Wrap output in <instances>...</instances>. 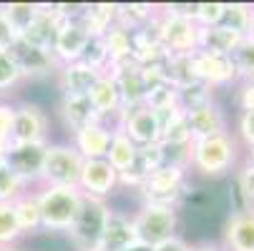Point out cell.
I'll return each mask as SVG.
<instances>
[{"mask_svg":"<svg viewBox=\"0 0 254 251\" xmlns=\"http://www.w3.org/2000/svg\"><path fill=\"white\" fill-rule=\"evenodd\" d=\"M194 5H166L156 13V35L169 55L199 50V25L191 18Z\"/></svg>","mask_w":254,"mask_h":251,"instance_id":"obj_1","label":"cell"},{"mask_svg":"<svg viewBox=\"0 0 254 251\" xmlns=\"http://www.w3.org/2000/svg\"><path fill=\"white\" fill-rule=\"evenodd\" d=\"M41 206V231L46 234H68L83 203L81 189H63V186H43L35 191Z\"/></svg>","mask_w":254,"mask_h":251,"instance_id":"obj_2","label":"cell"},{"mask_svg":"<svg viewBox=\"0 0 254 251\" xmlns=\"http://www.w3.org/2000/svg\"><path fill=\"white\" fill-rule=\"evenodd\" d=\"M237 156H239L237 153V141L227 131V133L211 136V138H204V141H194L189 168H194L204 178H222L234 168Z\"/></svg>","mask_w":254,"mask_h":251,"instance_id":"obj_3","label":"cell"},{"mask_svg":"<svg viewBox=\"0 0 254 251\" xmlns=\"http://www.w3.org/2000/svg\"><path fill=\"white\" fill-rule=\"evenodd\" d=\"M81 168H83V156L70 143H48L41 184L43 186L78 189Z\"/></svg>","mask_w":254,"mask_h":251,"instance_id":"obj_4","label":"cell"},{"mask_svg":"<svg viewBox=\"0 0 254 251\" xmlns=\"http://www.w3.org/2000/svg\"><path fill=\"white\" fill-rule=\"evenodd\" d=\"M133 226L138 234V244L156 246L176 236L179 229V211L174 206H159V203H141V208L133 213Z\"/></svg>","mask_w":254,"mask_h":251,"instance_id":"obj_5","label":"cell"},{"mask_svg":"<svg viewBox=\"0 0 254 251\" xmlns=\"http://www.w3.org/2000/svg\"><path fill=\"white\" fill-rule=\"evenodd\" d=\"M184 186H187V168L176 163H164L159 166L146 181L141 184V203H159V206H179L184 199Z\"/></svg>","mask_w":254,"mask_h":251,"instance_id":"obj_6","label":"cell"},{"mask_svg":"<svg viewBox=\"0 0 254 251\" xmlns=\"http://www.w3.org/2000/svg\"><path fill=\"white\" fill-rule=\"evenodd\" d=\"M108 213H111V208H108V203L103 199L83 196L78 219L73 221V226H70V231H68L70 246H73L76 251H96Z\"/></svg>","mask_w":254,"mask_h":251,"instance_id":"obj_7","label":"cell"},{"mask_svg":"<svg viewBox=\"0 0 254 251\" xmlns=\"http://www.w3.org/2000/svg\"><path fill=\"white\" fill-rule=\"evenodd\" d=\"M10 58L15 60L18 70H20V78L23 81H38V78H48L53 73H58V60L53 55V50L38 48V46H30L25 41H15L8 48Z\"/></svg>","mask_w":254,"mask_h":251,"instance_id":"obj_8","label":"cell"},{"mask_svg":"<svg viewBox=\"0 0 254 251\" xmlns=\"http://www.w3.org/2000/svg\"><path fill=\"white\" fill-rule=\"evenodd\" d=\"M48 143H8L5 146V166L20 178L25 186L38 184L43 173Z\"/></svg>","mask_w":254,"mask_h":251,"instance_id":"obj_9","label":"cell"},{"mask_svg":"<svg viewBox=\"0 0 254 251\" xmlns=\"http://www.w3.org/2000/svg\"><path fill=\"white\" fill-rule=\"evenodd\" d=\"M91 43V35L86 30V25L81 23V8L76 15H70L61 23L58 33H56V41H53V55L58 60V65L65 63H76L81 60L86 46Z\"/></svg>","mask_w":254,"mask_h":251,"instance_id":"obj_10","label":"cell"},{"mask_svg":"<svg viewBox=\"0 0 254 251\" xmlns=\"http://www.w3.org/2000/svg\"><path fill=\"white\" fill-rule=\"evenodd\" d=\"M10 143H48V116L41 105L35 103L15 105Z\"/></svg>","mask_w":254,"mask_h":251,"instance_id":"obj_11","label":"cell"},{"mask_svg":"<svg viewBox=\"0 0 254 251\" xmlns=\"http://www.w3.org/2000/svg\"><path fill=\"white\" fill-rule=\"evenodd\" d=\"M116 186H119V173L106 158L83 161L81 178H78V189H81L83 196H93V199H103L106 201L108 196L114 194Z\"/></svg>","mask_w":254,"mask_h":251,"instance_id":"obj_12","label":"cell"},{"mask_svg":"<svg viewBox=\"0 0 254 251\" xmlns=\"http://www.w3.org/2000/svg\"><path fill=\"white\" fill-rule=\"evenodd\" d=\"M136 146H149V143H161V126L159 118L151 108L146 105H138V108H131L126 113L119 116V126Z\"/></svg>","mask_w":254,"mask_h":251,"instance_id":"obj_13","label":"cell"},{"mask_svg":"<svg viewBox=\"0 0 254 251\" xmlns=\"http://www.w3.org/2000/svg\"><path fill=\"white\" fill-rule=\"evenodd\" d=\"M194 65H196V78L201 83H206L209 88H224V86L239 81L232 55H216V53L196 50Z\"/></svg>","mask_w":254,"mask_h":251,"instance_id":"obj_14","label":"cell"},{"mask_svg":"<svg viewBox=\"0 0 254 251\" xmlns=\"http://www.w3.org/2000/svg\"><path fill=\"white\" fill-rule=\"evenodd\" d=\"M106 73H111V78L116 81V88L121 96V113L143 105V100H146V86H143V78H141V68L133 60L111 65Z\"/></svg>","mask_w":254,"mask_h":251,"instance_id":"obj_15","label":"cell"},{"mask_svg":"<svg viewBox=\"0 0 254 251\" xmlns=\"http://www.w3.org/2000/svg\"><path fill=\"white\" fill-rule=\"evenodd\" d=\"M133 246H138V234H136L133 219L121 211H111L106 219V226H103L96 251H131Z\"/></svg>","mask_w":254,"mask_h":251,"instance_id":"obj_16","label":"cell"},{"mask_svg":"<svg viewBox=\"0 0 254 251\" xmlns=\"http://www.w3.org/2000/svg\"><path fill=\"white\" fill-rule=\"evenodd\" d=\"M164 146L161 143H149V146H138L136 149V158L133 163L119 173V186H131V189H141V184L159 168L164 166Z\"/></svg>","mask_w":254,"mask_h":251,"instance_id":"obj_17","label":"cell"},{"mask_svg":"<svg viewBox=\"0 0 254 251\" xmlns=\"http://www.w3.org/2000/svg\"><path fill=\"white\" fill-rule=\"evenodd\" d=\"M184 118H187V126H189V133H191V143L227 133V116L214 100L206 103V105H199V108L184 111Z\"/></svg>","mask_w":254,"mask_h":251,"instance_id":"obj_18","label":"cell"},{"mask_svg":"<svg viewBox=\"0 0 254 251\" xmlns=\"http://www.w3.org/2000/svg\"><path fill=\"white\" fill-rule=\"evenodd\" d=\"M58 86H61V96H88L91 88L96 86V81L103 76L101 70L86 65L83 60L76 63H65L58 68Z\"/></svg>","mask_w":254,"mask_h":251,"instance_id":"obj_19","label":"cell"},{"mask_svg":"<svg viewBox=\"0 0 254 251\" xmlns=\"http://www.w3.org/2000/svg\"><path fill=\"white\" fill-rule=\"evenodd\" d=\"M227 251H254V208H239L229 213L224 224Z\"/></svg>","mask_w":254,"mask_h":251,"instance_id":"obj_20","label":"cell"},{"mask_svg":"<svg viewBox=\"0 0 254 251\" xmlns=\"http://www.w3.org/2000/svg\"><path fill=\"white\" fill-rule=\"evenodd\" d=\"M58 113H61L63 126L70 131V136L78 133L86 126L101 123V118H98L96 108L91 105V98L88 96H61Z\"/></svg>","mask_w":254,"mask_h":251,"instance_id":"obj_21","label":"cell"},{"mask_svg":"<svg viewBox=\"0 0 254 251\" xmlns=\"http://www.w3.org/2000/svg\"><path fill=\"white\" fill-rule=\"evenodd\" d=\"M111 133L114 131L101 121V123L86 126L78 133L70 136V146L83 156V161H88V158H106L108 146H111Z\"/></svg>","mask_w":254,"mask_h":251,"instance_id":"obj_22","label":"cell"},{"mask_svg":"<svg viewBox=\"0 0 254 251\" xmlns=\"http://www.w3.org/2000/svg\"><path fill=\"white\" fill-rule=\"evenodd\" d=\"M88 98H91V105L96 108L101 121L111 118V116H121V96H119V88H116V81L111 78V73H103L96 81Z\"/></svg>","mask_w":254,"mask_h":251,"instance_id":"obj_23","label":"cell"},{"mask_svg":"<svg viewBox=\"0 0 254 251\" xmlns=\"http://www.w3.org/2000/svg\"><path fill=\"white\" fill-rule=\"evenodd\" d=\"M116 3H91L81 5V23L86 25L91 38H103V35L119 23Z\"/></svg>","mask_w":254,"mask_h":251,"instance_id":"obj_24","label":"cell"},{"mask_svg":"<svg viewBox=\"0 0 254 251\" xmlns=\"http://www.w3.org/2000/svg\"><path fill=\"white\" fill-rule=\"evenodd\" d=\"M242 41H244L242 33H234L224 25H211L199 30V50L216 53V55H232Z\"/></svg>","mask_w":254,"mask_h":251,"instance_id":"obj_25","label":"cell"},{"mask_svg":"<svg viewBox=\"0 0 254 251\" xmlns=\"http://www.w3.org/2000/svg\"><path fill=\"white\" fill-rule=\"evenodd\" d=\"M101 41H103L106 53H108V68L133 60V30L116 23Z\"/></svg>","mask_w":254,"mask_h":251,"instance_id":"obj_26","label":"cell"},{"mask_svg":"<svg viewBox=\"0 0 254 251\" xmlns=\"http://www.w3.org/2000/svg\"><path fill=\"white\" fill-rule=\"evenodd\" d=\"M164 70H166L169 86H174L176 91L187 88V86H191V83H199V78H196V65H194V53H176V55H169L166 63H164Z\"/></svg>","mask_w":254,"mask_h":251,"instance_id":"obj_27","label":"cell"},{"mask_svg":"<svg viewBox=\"0 0 254 251\" xmlns=\"http://www.w3.org/2000/svg\"><path fill=\"white\" fill-rule=\"evenodd\" d=\"M13 211L23 234H38L41 231V206H38V196L35 191H25L23 196H18L13 201Z\"/></svg>","mask_w":254,"mask_h":251,"instance_id":"obj_28","label":"cell"},{"mask_svg":"<svg viewBox=\"0 0 254 251\" xmlns=\"http://www.w3.org/2000/svg\"><path fill=\"white\" fill-rule=\"evenodd\" d=\"M136 143L121 131V128H114L111 133V146H108V153H106V161L116 168V173H124L133 158H136Z\"/></svg>","mask_w":254,"mask_h":251,"instance_id":"obj_29","label":"cell"},{"mask_svg":"<svg viewBox=\"0 0 254 251\" xmlns=\"http://www.w3.org/2000/svg\"><path fill=\"white\" fill-rule=\"evenodd\" d=\"M38 8H41V3H5V5H0V13L5 15V20L10 23V28L20 38L25 28L38 15Z\"/></svg>","mask_w":254,"mask_h":251,"instance_id":"obj_30","label":"cell"},{"mask_svg":"<svg viewBox=\"0 0 254 251\" xmlns=\"http://www.w3.org/2000/svg\"><path fill=\"white\" fill-rule=\"evenodd\" d=\"M249 23H252V5L224 3V15H222V23H219V25H224V28H229V30H234V33L247 35Z\"/></svg>","mask_w":254,"mask_h":251,"instance_id":"obj_31","label":"cell"},{"mask_svg":"<svg viewBox=\"0 0 254 251\" xmlns=\"http://www.w3.org/2000/svg\"><path fill=\"white\" fill-rule=\"evenodd\" d=\"M214 100V88H209L206 83H191L187 88L179 91V105L181 111H191V108H199V105H206Z\"/></svg>","mask_w":254,"mask_h":251,"instance_id":"obj_32","label":"cell"},{"mask_svg":"<svg viewBox=\"0 0 254 251\" xmlns=\"http://www.w3.org/2000/svg\"><path fill=\"white\" fill-rule=\"evenodd\" d=\"M23 236L13 203H0V249H10L18 239Z\"/></svg>","mask_w":254,"mask_h":251,"instance_id":"obj_33","label":"cell"},{"mask_svg":"<svg viewBox=\"0 0 254 251\" xmlns=\"http://www.w3.org/2000/svg\"><path fill=\"white\" fill-rule=\"evenodd\" d=\"M232 60L242 81H254V41L252 38H244L237 46V50L232 53Z\"/></svg>","mask_w":254,"mask_h":251,"instance_id":"obj_34","label":"cell"},{"mask_svg":"<svg viewBox=\"0 0 254 251\" xmlns=\"http://www.w3.org/2000/svg\"><path fill=\"white\" fill-rule=\"evenodd\" d=\"M25 189H28V186L20 181V178H18L8 166L0 168V203H13L18 196L25 194Z\"/></svg>","mask_w":254,"mask_h":251,"instance_id":"obj_35","label":"cell"},{"mask_svg":"<svg viewBox=\"0 0 254 251\" xmlns=\"http://www.w3.org/2000/svg\"><path fill=\"white\" fill-rule=\"evenodd\" d=\"M224 15V3H194L191 18L199 28H211V25H219Z\"/></svg>","mask_w":254,"mask_h":251,"instance_id":"obj_36","label":"cell"},{"mask_svg":"<svg viewBox=\"0 0 254 251\" xmlns=\"http://www.w3.org/2000/svg\"><path fill=\"white\" fill-rule=\"evenodd\" d=\"M20 70L15 65V60L10 58L8 50H0V93H5L10 88H15L20 83Z\"/></svg>","mask_w":254,"mask_h":251,"instance_id":"obj_37","label":"cell"},{"mask_svg":"<svg viewBox=\"0 0 254 251\" xmlns=\"http://www.w3.org/2000/svg\"><path fill=\"white\" fill-rule=\"evenodd\" d=\"M81 60H83L86 65L101 70V73H106V70H108V53H106L103 41H101V38H91V43L86 46V50H83V55H81Z\"/></svg>","mask_w":254,"mask_h":251,"instance_id":"obj_38","label":"cell"},{"mask_svg":"<svg viewBox=\"0 0 254 251\" xmlns=\"http://www.w3.org/2000/svg\"><path fill=\"white\" fill-rule=\"evenodd\" d=\"M237 186L242 191V199H244L247 208H254V166L252 163H247L237 173Z\"/></svg>","mask_w":254,"mask_h":251,"instance_id":"obj_39","label":"cell"},{"mask_svg":"<svg viewBox=\"0 0 254 251\" xmlns=\"http://www.w3.org/2000/svg\"><path fill=\"white\" fill-rule=\"evenodd\" d=\"M13 118H15V105L0 100V149H5L10 143L13 133Z\"/></svg>","mask_w":254,"mask_h":251,"instance_id":"obj_40","label":"cell"},{"mask_svg":"<svg viewBox=\"0 0 254 251\" xmlns=\"http://www.w3.org/2000/svg\"><path fill=\"white\" fill-rule=\"evenodd\" d=\"M239 138L244 141V146H249V151L254 149V111H242L239 113Z\"/></svg>","mask_w":254,"mask_h":251,"instance_id":"obj_41","label":"cell"},{"mask_svg":"<svg viewBox=\"0 0 254 251\" xmlns=\"http://www.w3.org/2000/svg\"><path fill=\"white\" fill-rule=\"evenodd\" d=\"M237 103L242 111H254V81H242Z\"/></svg>","mask_w":254,"mask_h":251,"instance_id":"obj_42","label":"cell"},{"mask_svg":"<svg viewBox=\"0 0 254 251\" xmlns=\"http://www.w3.org/2000/svg\"><path fill=\"white\" fill-rule=\"evenodd\" d=\"M15 41H18L15 30L10 28V23L5 20V15L0 13V50H8V48H10Z\"/></svg>","mask_w":254,"mask_h":251,"instance_id":"obj_43","label":"cell"},{"mask_svg":"<svg viewBox=\"0 0 254 251\" xmlns=\"http://www.w3.org/2000/svg\"><path fill=\"white\" fill-rule=\"evenodd\" d=\"M151 251H191V246L181 239V236H174V239H169V241H164V244L151 246Z\"/></svg>","mask_w":254,"mask_h":251,"instance_id":"obj_44","label":"cell"},{"mask_svg":"<svg viewBox=\"0 0 254 251\" xmlns=\"http://www.w3.org/2000/svg\"><path fill=\"white\" fill-rule=\"evenodd\" d=\"M191 251H224V249L216 244H199V246H191Z\"/></svg>","mask_w":254,"mask_h":251,"instance_id":"obj_45","label":"cell"},{"mask_svg":"<svg viewBox=\"0 0 254 251\" xmlns=\"http://www.w3.org/2000/svg\"><path fill=\"white\" fill-rule=\"evenodd\" d=\"M244 38H252L254 41V8H252V23H249V30H247Z\"/></svg>","mask_w":254,"mask_h":251,"instance_id":"obj_46","label":"cell"},{"mask_svg":"<svg viewBox=\"0 0 254 251\" xmlns=\"http://www.w3.org/2000/svg\"><path fill=\"white\" fill-rule=\"evenodd\" d=\"M5 166V149H0V168Z\"/></svg>","mask_w":254,"mask_h":251,"instance_id":"obj_47","label":"cell"},{"mask_svg":"<svg viewBox=\"0 0 254 251\" xmlns=\"http://www.w3.org/2000/svg\"><path fill=\"white\" fill-rule=\"evenodd\" d=\"M247 163H252V166H254V149L249 151V161H247Z\"/></svg>","mask_w":254,"mask_h":251,"instance_id":"obj_48","label":"cell"},{"mask_svg":"<svg viewBox=\"0 0 254 251\" xmlns=\"http://www.w3.org/2000/svg\"><path fill=\"white\" fill-rule=\"evenodd\" d=\"M0 251H18V249H13V246H10V249H0Z\"/></svg>","mask_w":254,"mask_h":251,"instance_id":"obj_49","label":"cell"}]
</instances>
